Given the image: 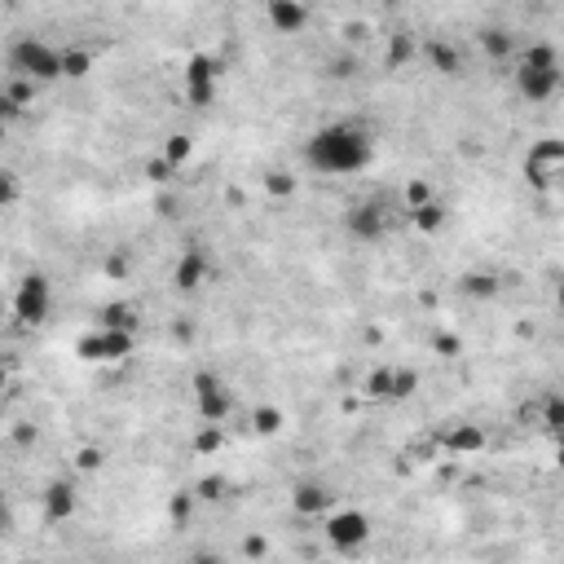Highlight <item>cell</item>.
Returning a JSON list of instances; mask_svg holds the SVG:
<instances>
[{
	"instance_id": "cell-5",
	"label": "cell",
	"mask_w": 564,
	"mask_h": 564,
	"mask_svg": "<svg viewBox=\"0 0 564 564\" xmlns=\"http://www.w3.org/2000/svg\"><path fill=\"white\" fill-rule=\"evenodd\" d=\"M322 533H327V542H331L339 556H353V551H362L366 542H370V516L358 511V507H344V511L327 516Z\"/></svg>"
},
{
	"instance_id": "cell-27",
	"label": "cell",
	"mask_w": 564,
	"mask_h": 564,
	"mask_svg": "<svg viewBox=\"0 0 564 564\" xmlns=\"http://www.w3.org/2000/svg\"><path fill=\"white\" fill-rule=\"evenodd\" d=\"M23 195V186H18V177L9 172V167H0V207H14Z\"/></svg>"
},
{
	"instance_id": "cell-26",
	"label": "cell",
	"mask_w": 564,
	"mask_h": 564,
	"mask_svg": "<svg viewBox=\"0 0 564 564\" xmlns=\"http://www.w3.org/2000/svg\"><path fill=\"white\" fill-rule=\"evenodd\" d=\"M481 44H485V53L498 58V62L511 53V35H507V32H485V35H481Z\"/></svg>"
},
{
	"instance_id": "cell-23",
	"label": "cell",
	"mask_w": 564,
	"mask_h": 564,
	"mask_svg": "<svg viewBox=\"0 0 564 564\" xmlns=\"http://www.w3.org/2000/svg\"><path fill=\"white\" fill-rule=\"evenodd\" d=\"M464 292L472 300H490L498 292V282L490 278V273H467V278H464Z\"/></svg>"
},
{
	"instance_id": "cell-8",
	"label": "cell",
	"mask_w": 564,
	"mask_h": 564,
	"mask_svg": "<svg viewBox=\"0 0 564 564\" xmlns=\"http://www.w3.org/2000/svg\"><path fill=\"white\" fill-rule=\"evenodd\" d=\"M344 225H349V234L358 238V243H379L384 234L393 230V212L384 207V203H358L349 216H344Z\"/></svg>"
},
{
	"instance_id": "cell-35",
	"label": "cell",
	"mask_w": 564,
	"mask_h": 564,
	"mask_svg": "<svg viewBox=\"0 0 564 564\" xmlns=\"http://www.w3.org/2000/svg\"><path fill=\"white\" fill-rule=\"evenodd\" d=\"M243 551H247L252 560H261V556H265V538H247V542H243Z\"/></svg>"
},
{
	"instance_id": "cell-39",
	"label": "cell",
	"mask_w": 564,
	"mask_h": 564,
	"mask_svg": "<svg viewBox=\"0 0 564 564\" xmlns=\"http://www.w3.org/2000/svg\"><path fill=\"white\" fill-rule=\"evenodd\" d=\"M269 190H273V195H287V190H292V181H287V177H282V181L273 177V181H269Z\"/></svg>"
},
{
	"instance_id": "cell-1",
	"label": "cell",
	"mask_w": 564,
	"mask_h": 564,
	"mask_svg": "<svg viewBox=\"0 0 564 564\" xmlns=\"http://www.w3.org/2000/svg\"><path fill=\"white\" fill-rule=\"evenodd\" d=\"M304 159L309 167L327 172V177H349L370 164V133L358 124H331L304 141Z\"/></svg>"
},
{
	"instance_id": "cell-9",
	"label": "cell",
	"mask_w": 564,
	"mask_h": 564,
	"mask_svg": "<svg viewBox=\"0 0 564 564\" xmlns=\"http://www.w3.org/2000/svg\"><path fill=\"white\" fill-rule=\"evenodd\" d=\"M186 98H190V106H212V98H216V62L207 53H195L186 62Z\"/></svg>"
},
{
	"instance_id": "cell-2",
	"label": "cell",
	"mask_w": 564,
	"mask_h": 564,
	"mask_svg": "<svg viewBox=\"0 0 564 564\" xmlns=\"http://www.w3.org/2000/svg\"><path fill=\"white\" fill-rule=\"evenodd\" d=\"M9 71H14V80H27V84H53V80H62V53L53 49V44H44V40H35V35H23V40H14V49H9Z\"/></svg>"
},
{
	"instance_id": "cell-34",
	"label": "cell",
	"mask_w": 564,
	"mask_h": 564,
	"mask_svg": "<svg viewBox=\"0 0 564 564\" xmlns=\"http://www.w3.org/2000/svg\"><path fill=\"white\" fill-rule=\"evenodd\" d=\"M167 511H172V521H186V516H190V498H186V494L172 498V507H167Z\"/></svg>"
},
{
	"instance_id": "cell-15",
	"label": "cell",
	"mask_w": 564,
	"mask_h": 564,
	"mask_svg": "<svg viewBox=\"0 0 564 564\" xmlns=\"http://www.w3.org/2000/svg\"><path fill=\"white\" fill-rule=\"evenodd\" d=\"M445 450L459 454V459H464V454H481V450H485V432L476 428V424H459V428L445 436Z\"/></svg>"
},
{
	"instance_id": "cell-20",
	"label": "cell",
	"mask_w": 564,
	"mask_h": 564,
	"mask_svg": "<svg viewBox=\"0 0 564 564\" xmlns=\"http://www.w3.org/2000/svg\"><path fill=\"white\" fill-rule=\"evenodd\" d=\"M190 150H195V146H190V137L177 133V137H167V146H164V155H159V159H164V164L172 167V172H177V167L190 159Z\"/></svg>"
},
{
	"instance_id": "cell-42",
	"label": "cell",
	"mask_w": 564,
	"mask_h": 564,
	"mask_svg": "<svg viewBox=\"0 0 564 564\" xmlns=\"http://www.w3.org/2000/svg\"><path fill=\"white\" fill-rule=\"evenodd\" d=\"M0 525H5V502H0Z\"/></svg>"
},
{
	"instance_id": "cell-40",
	"label": "cell",
	"mask_w": 564,
	"mask_h": 564,
	"mask_svg": "<svg viewBox=\"0 0 564 564\" xmlns=\"http://www.w3.org/2000/svg\"><path fill=\"white\" fill-rule=\"evenodd\" d=\"M5 384H9V370H5V362H0V393H5Z\"/></svg>"
},
{
	"instance_id": "cell-28",
	"label": "cell",
	"mask_w": 564,
	"mask_h": 564,
	"mask_svg": "<svg viewBox=\"0 0 564 564\" xmlns=\"http://www.w3.org/2000/svg\"><path fill=\"white\" fill-rule=\"evenodd\" d=\"M195 450H199V454H216V450H221V428H216V424H203L199 436H195Z\"/></svg>"
},
{
	"instance_id": "cell-25",
	"label": "cell",
	"mask_w": 564,
	"mask_h": 564,
	"mask_svg": "<svg viewBox=\"0 0 564 564\" xmlns=\"http://www.w3.org/2000/svg\"><path fill=\"white\" fill-rule=\"evenodd\" d=\"M560 424H564V401L556 397V393H551V397L542 401V428L556 436V432H560Z\"/></svg>"
},
{
	"instance_id": "cell-16",
	"label": "cell",
	"mask_w": 564,
	"mask_h": 564,
	"mask_svg": "<svg viewBox=\"0 0 564 564\" xmlns=\"http://www.w3.org/2000/svg\"><path fill=\"white\" fill-rule=\"evenodd\" d=\"M424 53H428L432 71H441V75H459V49H454V44H445V40H432Z\"/></svg>"
},
{
	"instance_id": "cell-4",
	"label": "cell",
	"mask_w": 564,
	"mask_h": 564,
	"mask_svg": "<svg viewBox=\"0 0 564 564\" xmlns=\"http://www.w3.org/2000/svg\"><path fill=\"white\" fill-rule=\"evenodd\" d=\"M137 349V335L124 331H89L75 339V358L89 366H115V362H129Z\"/></svg>"
},
{
	"instance_id": "cell-31",
	"label": "cell",
	"mask_w": 564,
	"mask_h": 564,
	"mask_svg": "<svg viewBox=\"0 0 564 564\" xmlns=\"http://www.w3.org/2000/svg\"><path fill=\"white\" fill-rule=\"evenodd\" d=\"M35 436H40L35 424H18V428H14V445H23V450H27V445H35Z\"/></svg>"
},
{
	"instance_id": "cell-33",
	"label": "cell",
	"mask_w": 564,
	"mask_h": 564,
	"mask_svg": "<svg viewBox=\"0 0 564 564\" xmlns=\"http://www.w3.org/2000/svg\"><path fill=\"white\" fill-rule=\"evenodd\" d=\"M436 349H441V358H454V353H459V339H454V335H436Z\"/></svg>"
},
{
	"instance_id": "cell-21",
	"label": "cell",
	"mask_w": 564,
	"mask_h": 564,
	"mask_svg": "<svg viewBox=\"0 0 564 564\" xmlns=\"http://www.w3.org/2000/svg\"><path fill=\"white\" fill-rule=\"evenodd\" d=\"M415 388H419V375H415V370H393V384H388V401L415 397Z\"/></svg>"
},
{
	"instance_id": "cell-19",
	"label": "cell",
	"mask_w": 564,
	"mask_h": 564,
	"mask_svg": "<svg viewBox=\"0 0 564 564\" xmlns=\"http://www.w3.org/2000/svg\"><path fill=\"white\" fill-rule=\"evenodd\" d=\"M252 428L261 432V436H278L282 432V410L278 406H256L252 410Z\"/></svg>"
},
{
	"instance_id": "cell-14",
	"label": "cell",
	"mask_w": 564,
	"mask_h": 564,
	"mask_svg": "<svg viewBox=\"0 0 564 564\" xmlns=\"http://www.w3.org/2000/svg\"><path fill=\"white\" fill-rule=\"evenodd\" d=\"M98 318H101L98 331H124V335H137V318H141V313H137L129 300H115V304H106V309H101Z\"/></svg>"
},
{
	"instance_id": "cell-18",
	"label": "cell",
	"mask_w": 564,
	"mask_h": 564,
	"mask_svg": "<svg viewBox=\"0 0 564 564\" xmlns=\"http://www.w3.org/2000/svg\"><path fill=\"white\" fill-rule=\"evenodd\" d=\"M89 71H93V53H89V49H62V75L84 80Z\"/></svg>"
},
{
	"instance_id": "cell-13",
	"label": "cell",
	"mask_w": 564,
	"mask_h": 564,
	"mask_svg": "<svg viewBox=\"0 0 564 564\" xmlns=\"http://www.w3.org/2000/svg\"><path fill=\"white\" fill-rule=\"evenodd\" d=\"M265 18L282 35H296L300 27L309 23V5H300V0H269V5H265Z\"/></svg>"
},
{
	"instance_id": "cell-17",
	"label": "cell",
	"mask_w": 564,
	"mask_h": 564,
	"mask_svg": "<svg viewBox=\"0 0 564 564\" xmlns=\"http://www.w3.org/2000/svg\"><path fill=\"white\" fill-rule=\"evenodd\" d=\"M410 221H415V230H419V234H436L441 225H445V207H441L436 199H428L424 207H415V212H410Z\"/></svg>"
},
{
	"instance_id": "cell-38",
	"label": "cell",
	"mask_w": 564,
	"mask_h": 564,
	"mask_svg": "<svg viewBox=\"0 0 564 564\" xmlns=\"http://www.w3.org/2000/svg\"><path fill=\"white\" fill-rule=\"evenodd\" d=\"M98 464H101V459H98V450H84V454H80V467H89V472H93Z\"/></svg>"
},
{
	"instance_id": "cell-22",
	"label": "cell",
	"mask_w": 564,
	"mask_h": 564,
	"mask_svg": "<svg viewBox=\"0 0 564 564\" xmlns=\"http://www.w3.org/2000/svg\"><path fill=\"white\" fill-rule=\"evenodd\" d=\"M410 58H415V40H410V35H393V44H388L384 62H388V67L397 71V67H406Z\"/></svg>"
},
{
	"instance_id": "cell-29",
	"label": "cell",
	"mask_w": 564,
	"mask_h": 564,
	"mask_svg": "<svg viewBox=\"0 0 564 564\" xmlns=\"http://www.w3.org/2000/svg\"><path fill=\"white\" fill-rule=\"evenodd\" d=\"M428 199H432L428 181H410V186H406V203H410V212H415V207H424Z\"/></svg>"
},
{
	"instance_id": "cell-7",
	"label": "cell",
	"mask_w": 564,
	"mask_h": 564,
	"mask_svg": "<svg viewBox=\"0 0 564 564\" xmlns=\"http://www.w3.org/2000/svg\"><path fill=\"white\" fill-rule=\"evenodd\" d=\"M195 406H199V419L203 424H225L230 419V410H234V397H230V388L216 379V375H207V370H199L195 375Z\"/></svg>"
},
{
	"instance_id": "cell-41",
	"label": "cell",
	"mask_w": 564,
	"mask_h": 564,
	"mask_svg": "<svg viewBox=\"0 0 564 564\" xmlns=\"http://www.w3.org/2000/svg\"><path fill=\"white\" fill-rule=\"evenodd\" d=\"M5 137H9V129H5V124H0V141H5Z\"/></svg>"
},
{
	"instance_id": "cell-12",
	"label": "cell",
	"mask_w": 564,
	"mask_h": 564,
	"mask_svg": "<svg viewBox=\"0 0 564 564\" xmlns=\"http://www.w3.org/2000/svg\"><path fill=\"white\" fill-rule=\"evenodd\" d=\"M207 278H212V261H207L203 252H186V256L172 265V282H177V292H186V296L199 292Z\"/></svg>"
},
{
	"instance_id": "cell-6",
	"label": "cell",
	"mask_w": 564,
	"mask_h": 564,
	"mask_svg": "<svg viewBox=\"0 0 564 564\" xmlns=\"http://www.w3.org/2000/svg\"><path fill=\"white\" fill-rule=\"evenodd\" d=\"M49 309H53L49 278H44V273H27V278L18 282V292H14V318H18V327H40V322L49 318Z\"/></svg>"
},
{
	"instance_id": "cell-32",
	"label": "cell",
	"mask_w": 564,
	"mask_h": 564,
	"mask_svg": "<svg viewBox=\"0 0 564 564\" xmlns=\"http://www.w3.org/2000/svg\"><path fill=\"white\" fill-rule=\"evenodd\" d=\"M146 172H150V181H167V177H177V172H172L164 159H150V164H146Z\"/></svg>"
},
{
	"instance_id": "cell-37",
	"label": "cell",
	"mask_w": 564,
	"mask_h": 564,
	"mask_svg": "<svg viewBox=\"0 0 564 564\" xmlns=\"http://www.w3.org/2000/svg\"><path fill=\"white\" fill-rule=\"evenodd\" d=\"M190 564H225V556H221V551H199Z\"/></svg>"
},
{
	"instance_id": "cell-30",
	"label": "cell",
	"mask_w": 564,
	"mask_h": 564,
	"mask_svg": "<svg viewBox=\"0 0 564 564\" xmlns=\"http://www.w3.org/2000/svg\"><path fill=\"white\" fill-rule=\"evenodd\" d=\"M5 98H9L14 106H18V110H23V106H27V101L35 98V84H27V80H14V89H9Z\"/></svg>"
},
{
	"instance_id": "cell-36",
	"label": "cell",
	"mask_w": 564,
	"mask_h": 564,
	"mask_svg": "<svg viewBox=\"0 0 564 564\" xmlns=\"http://www.w3.org/2000/svg\"><path fill=\"white\" fill-rule=\"evenodd\" d=\"M106 273H110V278H124V273H129V261H124V256H110V261H106Z\"/></svg>"
},
{
	"instance_id": "cell-3",
	"label": "cell",
	"mask_w": 564,
	"mask_h": 564,
	"mask_svg": "<svg viewBox=\"0 0 564 564\" xmlns=\"http://www.w3.org/2000/svg\"><path fill=\"white\" fill-rule=\"evenodd\" d=\"M516 89L530 101L556 98V89H560V53L551 44H530L525 58H521V71H516Z\"/></svg>"
},
{
	"instance_id": "cell-10",
	"label": "cell",
	"mask_w": 564,
	"mask_h": 564,
	"mask_svg": "<svg viewBox=\"0 0 564 564\" xmlns=\"http://www.w3.org/2000/svg\"><path fill=\"white\" fill-rule=\"evenodd\" d=\"M331 490L322 485V481H300L296 490H292V511L304 516V521H318V516H327V507H331Z\"/></svg>"
},
{
	"instance_id": "cell-24",
	"label": "cell",
	"mask_w": 564,
	"mask_h": 564,
	"mask_svg": "<svg viewBox=\"0 0 564 564\" xmlns=\"http://www.w3.org/2000/svg\"><path fill=\"white\" fill-rule=\"evenodd\" d=\"M388 384H393V366H375L366 375V393L370 397H388Z\"/></svg>"
},
{
	"instance_id": "cell-11",
	"label": "cell",
	"mask_w": 564,
	"mask_h": 564,
	"mask_svg": "<svg viewBox=\"0 0 564 564\" xmlns=\"http://www.w3.org/2000/svg\"><path fill=\"white\" fill-rule=\"evenodd\" d=\"M40 502H44V521L49 525H67L71 516H75V485L71 481H49V490L40 494Z\"/></svg>"
}]
</instances>
